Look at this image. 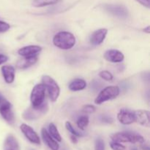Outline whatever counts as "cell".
<instances>
[{"label": "cell", "instance_id": "1", "mask_svg": "<svg viewBox=\"0 0 150 150\" xmlns=\"http://www.w3.org/2000/svg\"><path fill=\"white\" fill-rule=\"evenodd\" d=\"M76 42L75 36L69 32H59L53 38L54 45L62 50L71 49L76 45Z\"/></svg>", "mask_w": 150, "mask_h": 150}, {"label": "cell", "instance_id": "2", "mask_svg": "<svg viewBox=\"0 0 150 150\" xmlns=\"http://www.w3.org/2000/svg\"><path fill=\"white\" fill-rule=\"evenodd\" d=\"M111 139L113 142L119 143H127L130 142L132 144H144L145 142L144 139L141 135L127 132H120L114 133L111 136Z\"/></svg>", "mask_w": 150, "mask_h": 150}, {"label": "cell", "instance_id": "3", "mask_svg": "<svg viewBox=\"0 0 150 150\" xmlns=\"http://www.w3.org/2000/svg\"><path fill=\"white\" fill-rule=\"evenodd\" d=\"M120 93V89L118 86H106L100 91L99 95L95 100V104L100 105L106 101L115 99L119 96Z\"/></svg>", "mask_w": 150, "mask_h": 150}, {"label": "cell", "instance_id": "4", "mask_svg": "<svg viewBox=\"0 0 150 150\" xmlns=\"http://www.w3.org/2000/svg\"><path fill=\"white\" fill-rule=\"evenodd\" d=\"M42 84L45 86V89L48 91V96L52 102L57 100L60 94V88L58 83L54 79L49 76L45 75L42 77Z\"/></svg>", "mask_w": 150, "mask_h": 150}, {"label": "cell", "instance_id": "5", "mask_svg": "<svg viewBox=\"0 0 150 150\" xmlns=\"http://www.w3.org/2000/svg\"><path fill=\"white\" fill-rule=\"evenodd\" d=\"M48 111V105L46 102H44L41 105L38 107L31 106L28 108L23 113V118L25 120L28 121H32L36 120L38 118L42 117V115L45 114Z\"/></svg>", "mask_w": 150, "mask_h": 150}, {"label": "cell", "instance_id": "6", "mask_svg": "<svg viewBox=\"0 0 150 150\" xmlns=\"http://www.w3.org/2000/svg\"><path fill=\"white\" fill-rule=\"evenodd\" d=\"M45 86L42 83H39L34 86L30 96L32 106L38 107L45 102Z\"/></svg>", "mask_w": 150, "mask_h": 150}, {"label": "cell", "instance_id": "7", "mask_svg": "<svg viewBox=\"0 0 150 150\" xmlns=\"http://www.w3.org/2000/svg\"><path fill=\"white\" fill-rule=\"evenodd\" d=\"M0 114L2 118L9 123L13 125L15 122V116L13 114L12 105L8 101H4L0 105Z\"/></svg>", "mask_w": 150, "mask_h": 150}, {"label": "cell", "instance_id": "8", "mask_svg": "<svg viewBox=\"0 0 150 150\" xmlns=\"http://www.w3.org/2000/svg\"><path fill=\"white\" fill-rule=\"evenodd\" d=\"M21 130L24 135L25 137L32 144L40 145V139L38 133L34 130L32 127L26 124H22L20 127Z\"/></svg>", "mask_w": 150, "mask_h": 150}, {"label": "cell", "instance_id": "9", "mask_svg": "<svg viewBox=\"0 0 150 150\" xmlns=\"http://www.w3.org/2000/svg\"><path fill=\"white\" fill-rule=\"evenodd\" d=\"M105 9L113 16L120 18H126L128 16V10L122 5L107 4L105 6Z\"/></svg>", "mask_w": 150, "mask_h": 150}, {"label": "cell", "instance_id": "10", "mask_svg": "<svg viewBox=\"0 0 150 150\" xmlns=\"http://www.w3.org/2000/svg\"><path fill=\"white\" fill-rule=\"evenodd\" d=\"M135 122L146 127H150L149 112L146 110H137L133 112Z\"/></svg>", "mask_w": 150, "mask_h": 150}, {"label": "cell", "instance_id": "11", "mask_svg": "<svg viewBox=\"0 0 150 150\" xmlns=\"http://www.w3.org/2000/svg\"><path fill=\"white\" fill-rule=\"evenodd\" d=\"M104 59L112 63H120L124 60L125 56L120 51L117 49H110L104 54Z\"/></svg>", "mask_w": 150, "mask_h": 150}, {"label": "cell", "instance_id": "12", "mask_svg": "<svg viewBox=\"0 0 150 150\" xmlns=\"http://www.w3.org/2000/svg\"><path fill=\"white\" fill-rule=\"evenodd\" d=\"M117 119L121 124L128 125L135 122L134 114L127 109H121L117 114Z\"/></svg>", "mask_w": 150, "mask_h": 150}, {"label": "cell", "instance_id": "13", "mask_svg": "<svg viewBox=\"0 0 150 150\" xmlns=\"http://www.w3.org/2000/svg\"><path fill=\"white\" fill-rule=\"evenodd\" d=\"M42 51V48L39 45H28L20 48L18 51V54L23 57H30L38 56Z\"/></svg>", "mask_w": 150, "mask_h": 150}, {"label": "cell", "instance_id": "14", "mask_svg": "<svg viewBox=\"0 0 150 150\" xmlns=\"http://www.w3.org/2000/svg\"><path fill=\"white\" fill-rule=\"evenodd\" d=\"M107 34H108V29L103 28L94 32L90 37V43L93 45H99L102 43L105 39Z\"/></svg>", "mask_w": 150, "mask_h": 150}, {"label": "cell", "instance_id": "15", "mask_svg": "<svg viewBox=\"0 0 150 150\" xmlns=\"http://www.w3.org/2000/svg\"><path fill=\"white\" fill-rule=\"evenodd\" d=\"M41 136H42L44 143L51 150H59V145L57 143V141L51 137L49 133L45 128H42L41 130Z\"/></svg>", "mask_w": 150, "mask_h": 150}, {"label": "cell", "instance_id": "16", "mask_svg": "<svg viewBox=\"0 0 150 150\" xmlns=\"http://www.w3.org/2000/svg\"><path fill=\"white\" fill-rule=\"evenodd\" d=\"M38 59V56L30 57H23L21 59L17 62L16 67L21 70H24V69L29 68L31 66L34 65L37 62Z\"/></svg>", "mask_w": 150, "mask_h": 150}, {"label": "cell", "instance_id": "17", "mask_svg": "<svg viewBox=\"0 0 150 150\" xmlns=\"http://www.w3.org/2000/svg\"><path fill=\"white\" fill-rule=\"evenodd\" d=\"M3 150H20L18 140L13 135L9 134L4 142Z\"/></svg>", "mask_w": 150, "mask_h": 150}, {"label": "cell", "instance_id": "18", "mask_svg": "<svg viewBox=\"0 0 150 150\" xmlns=\"http://www.w3.org/2000/svg\"><path fill=\"white\" fill-rule=\"evenodd\" d=\"M1 73L6 83H11L15 80V68L13 66L4 65L1 67Z\"/></svg>", "mask_w": 150, "mask_h": 150}, {"label": "cell", "instance_id": "19", "mask_svg": "<svg viewBox=\"0 0 150 150\" xmlns=\"http://www.w3.org/2000/svg\"><path fill=\"white\" fill-rule=\"evenodd\" d=\"M86 87V82L83 79H76L71 81L69 84L68 88L70 91L78 92V91L83 90Z\"/></svg>", "mask_w": 150, "mask_h": 150}, {"label": "cell", "instance_id": "20", "mask_svg": "<svg viewBox=\"0 0 150 150\" xmlns=\"http://www.w3.org/2000/svg\"><path fill=\"white\" fill-rule=\"evenodd\" d=\"M60 1L61 0H33L32 4L35 7H42L56 4Z\"/></svg>", "mask_w": 150, "mask_h": 150}, {"label": "cell", "instance_id": "21", "mask_svg": "<svg viewBox=\"0 0 150 150\" xmlns=\"http://www.w3.org/2000/svg\"><path fill=\"white\" fill-rule=\"evenodd\" d=\"M48 133L51 135V137L55 139L57 142H62V137L60 136L59 132L54 123H50L48 125Z\"/></svg>", "mask_w": 150, "mask_h": 150}, {"label": "cell", "instance_id": "22", "mask_svg": "<svg viewBox=\"0 0 150 150\" xmlns=\"http://www.w3.org/2000/svg\"><path fill=\"white\" fill-rule=\"evenodd\" d=\"M89 117H86V116H82V117H80L79 119H78L77 122V126L79 128H80L81 130H84L85 127L89 125Z\"/></svg>", "mask_w": 150, "mask_h": 150}, {"label": "cell", "instance_id": "23", "mask_svg": "<svg viewBox=\"0 0 150 150\" xmlns=\"http://www.w3.org/2000/svg\"><path fill=\"white\" fill-rule=\"evenodd\" d=\"M65 127L66 129H67L72 135H73V136H76V137H81V136H83V135H82L81 133L78 132L77 130L73 127V125H72L71 123H70V122H66Z\"/></svg>", "mask_w": 150, "mask_h": 150}, {"label": "cell", "instance_id": "24", "mask_svg": "<svg viewBox=\"0 0 150 150\" xmlns=\"http://www.w3.org/2000/svg\"><path fill=\"white\" fill-rule=\"evenodd\" d=\"M99 76L101 79L105 81H112L113 78H114L113 77V75L109 71H107V70H103V71H101L99 73Z\"/></svg>", "mask_w": 150, "mask_h": 150}, {"label": "cell", "instance_id": "25", "mask_svg": "<svg viewBox=\"0 0 150 150\" xmlns=\"http://www.w3.org/2000/svg\"><path fill=\"white\" fill-rule=\"evenodd\" d=\"M105 142L100 138H98L95 141V150H105Z\"/></svg>", "mask_w": 150, "mask_h": 150}, {"label": "cell", "instance_id": "26", "mask_svg": "<svg viewBox=\"0 0 150 150\" xmlns=\"http://www.w3.org/2000/svg\"><path fill=\"white\" fill-rule=\"evenodd\" d=\"M110 146H111L112 150H125V146L122 144L121 143L116 142H111L110 143Z\"/></svg>", "mask_w": 150, "mask_h": 150}, {"label": "cell", "instance_id": "27", "mask_svg": "<svg viewBox=\"0 0 150 150\" xmlns=\"http://www.w3.org/2000/svg\"><path fill=\"white\" fill-rule=\"evenodd\" d=\"M96 111V108L93 105H86L82 108V111L86 114H92Z\"/></svg>", "mask_w": 150, "mask_h": 150}, {"label": "cell", "instance_id": "28", "mask_svg": "<svg viewBox=\"0 0 150 150\" xmlns=\"http://www.w3.org/2000/svg\"><path fill=\"white\" fill-rule=\"evenodd\" d=\"M10 26L7 22L0 21V33H4V32H7L10 29Z\"/></svg>", "mask_w": 150, "mask_h": 150}, {"label": "cell", "instance_id": "29", "mask_svg": "<svg viewBox=\"0 0 150 150\" xmlns=\"http://www.w3.org/2000/svg\"><path fill=\"white\" fill-rule=\"evenodd\" d=\"M101 121L104 123H106V124H111V123L114 122V120H113L112 117H109V116L103 115L101 117Z\"/></svg>", "mask_w": 150, "mask_h": 150}, {"label": "cell", "instance_id": "30", "mask_svg": "<svg viewBox=\"0 0 150 150\" xmlns=\"http://www.w3.org/2000/svg\"><path fill=\"white\" fill-rule=\"evenodd\" d=\"M139 3H140L142 5L144 6L146 8H149L150 7V1L149 0H136Z\"/></svg>", "mask_w": 150, "mask_h": 150}, {"label": "cell", "instance_id": "31", "mask_svg": "<svg viewBox=\"0 0 150 150\" xmlns=\"http://www.w3.org/2000/svg\"><path fill=\"white\" fill-rule=\"evenodd\" d=\"M8 60V57L4 54H0V65L3 63H5Z\"/></svg>", "mask_w": 150, "mask_h": 150}, {"label": "cell", "instance_id": "32", "mask_svg": "<svg viewBox=\"0 0 150 150\" xmlns=\"http://www.w3.org/2000/svg\"><path fill=\"white\" fill-rule=\"evenodd\" d=\"M70 139H71V142H73V144H77L78 139H77V137H76V136L72 135V136H70Z\"/></svg>", "mask_w": 150, "mask_h": 150}, {"label": "cell", "instance_id": "33", "mask_svg": "<svg viewBox=\"0 0 150 150\" xmlns=\"http://www.w3.org/2000/svg\"><path fill=\"white\" fill-rule=\"evenodd\" d=\"M143 32H145L146 34H149L150 33V26H148L146 27H145L144 29H143Z\"/></svg>", "mask_w": 150, "mask_h": 150}, {"label": "cell", "instance_id": "34", "mask_svg": "<svg viewBox=\"0 0 150 150\" xmlns=\"http://www.w3.org/2000/svg\"><path fill=\"white\" fill-rule=\"evenodd\" d=\"M142 150H150V148L148 145L144 144V145H143V146H142Z\"/></svg>", "mask_w": 150, "mask_h": 150}, {"label": "cell", "instance_id": "35", "mask_svg": "<svg viewBox=\"0 0 150 150\" xmlns=\"http://www.w3.org/2000/svg\"><path fill=\"white\" fill-rule=\"evenodd\" d=\"M130 150H138V149L136 147H132L131 149Z\"/></svg>", "mask_w": 150, "mask_h": 150}, {"label": "cell", "instance_id": "36", "mask_svg": "<svg viewBox=\"0 0 150 150\" xmlns=\"http://www.w3.org/2000/svg\"><path fill=\"white\" fill-rule=\"evenodd\" d=\"M64 150H65V149H64Z\"/></svg>", "mask_w": 150, "mask_h": 150}]
</instances>
